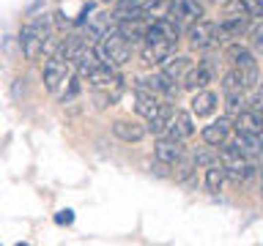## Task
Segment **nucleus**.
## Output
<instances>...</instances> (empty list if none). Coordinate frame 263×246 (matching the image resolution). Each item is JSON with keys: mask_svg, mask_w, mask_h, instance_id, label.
<instances>
[{"mask_svg": "<svg viewBox=\"0 0 263 246\" xmlns=\"http://www.w3.org/2000/svg\"><path fill=\"white\" fill-rule=\"evenodd\" d=\"M52 33H55V25H52V16L49 14H39L30 22H25L20 30V47H22L25 57L28 60H39L47 52L49 41H52Z\"/></svg>", "mask_w": 263, "mask_h": 246, "instance_id": "nucleus-1", "label": "nucleus"}, {"mask_svg": "<svg viewBox=\"0 0 263 246\" xmlns=\"http://www.w3.org/2000/svg\"><path fill=\"white\" fill-rule=\"evenodd\" d=\"M96 57L102 66H110V69H121V66L129 63L132 57V44L126 38L118 36V30H107V36L96 44Z\"/></svg>", "mask_w": 263, "mask_h": 246, "instance_id": "nucleus-2", "label": "nucleus"}, {"mask_svg": "<svg viewBox=\"0 0 263 246\" xmlns=\"http://www.w3.org/2000/svg\"><path fill=\"white\" fill-rule=\"evenodd\" d=\"M71 74H74L71 63L61 60L58 55H49L47 60H44V85H47L49 93H58V90L63 88V82L69 79Z\"/></svg>", "mask_w": 263, "mask_h": 246, "instance_id": "nucleus-3", "label": "nucleus"}, {"mask_svg": "<svg viewBox=\"0 0 263 246\" xmlns=\"http://www.w3.org/2000/svg\"><path fill=\"white\" fill-rule=\"evenodd\" d=\"M250 33V16L241 14H228L225 19L217 25V44H230L233 38H241Z\"/></svg>", "mask_w": 263, "mask_h": 246, "instance_id": "nucleus-4", "label": "nucleus"}, {"mask_svg": "<svg viewBox=\"0 0 263 246\" xmlns=\"http://www.w3.org/2000/svg\"><path fill=\"white\" fill-rule=\"evenodd\" d=\"M255 85H258V63L244 66V69L233 66V69L222 77V90H247V88H255Z\"/></svg>", "mask_w": 263, "mask_h": 246, "instance_id": "nucleus-5", "label": "nucleus"}, {"mask_svg": "<svg viewBox=\"0 0 263 246\" xmlns=\"http://www.w3.org/2000/svg\"><path fill=\"white\" fill-rule=\"evenodd\" d=\"M186 38H189V47H192V49H209V47H214V44H217V22H205V19L192 22Z\"/></svg>", "mask_w": 263, "mask_h": 246, "instance_id": "nucleus-6", "label": "nucleus"}, {"mask_svg": "<svg viewBox=\"0 0 263 246\" xmlns=\"http://www.w3.org/2000/svg\"><path fill=\"white\" fill-rule=\"evenodd\" d=\"M85 79H88V85L93 88V90H110V88H123L121 82L123 77L115 69H110V66H96L90 74H85Z\"/></svg>", "mask_w": 263, "mask_h": 246, "instance_id": "nucleus-7", "label": "nucleus"}, {"mask_svg": "<svg viewBox=\"0 0 263 246\" xmlns=\"http://www.w3.org/2000/svg\"><path fill=\"white\" fill-rule=\"evenodd\" d=\"M225 145H230L236 153H241L244 159L258 161L263 156V134H236L233 142H225Z\"/></svg>", "mask_w": 263, "mask_h": 246, "instance_id": "nucleus-8", "label": "nucleus"}, {"mask_svg": "<svg viewBox=\"0 0 263 246\" xmlns=\"http://www.w3.org/2000/svg\"><path fill=\"white\" fill-rule=\"evenodd\" d=\"M230 131H233V120H230V118H219V120L209 123V126H203L200 137H203V142H205V145L219 148V145H225V142H228Z\"/></svg>", "mask_w": 263, "mask_h": 246, "instance_id": "nucleus-9", "label": "nucleus"}, {"mask_svg": "<svg viewBox=\"0 0 263 246\" xmlns=\"http://www.w3.org/2000/svg\"><path fill=\"white\" fill-rule=\"evenodd\" d=\"M164 131H167V137H170V139H181V142H184L186 137H192V134H195L192 112H186V110H176Z\"/></svg>", "mask_w": 263, "mask_h": 246, "instance_id": "nucleus-10", "label": "nucleus"}, {"mask_svg": "<svg viewBox=\"0 0 263 246\" xmlns=\"http://www.w3.org/2000/svg\"><path fill=\"white\" fill-rule=\"evenodd\" d=\"M140 85L148 88V90H154V93H162V96H167V98H178L181 90L176 88V79H170L167 74H162V71H156V74H148V77L140 79Z\"/></svg>", "mask_w": 263, "mask_h": 246, "instance_id": "nucleus-11", "label": "nucleus"}, {"mask_svg": "<svg viewBox=\"0 0 263 246\" xmlns=\"http://www.w3.org/2000/svg\"><path fill=\"white\" fill-rule=\"evenodd\" d=\"M233 129L238 134H263V115L244 107L238 115H233Z\"/></svg>", "mask_w": 263, "mask_h": 246, "instance_id": "nucleus-12", "label": "nucleus"}, {"mask_svg": "<svg viewBox=\"0 0 263 246\" xmlns=\"http://www.w3.org/2000/svg\"><path fill=\"white\" fill-rule=\"evenodd\" d=\"M181 79H184V82H181V88H184V90H200V88H205L214 79V66L200 63L197 69L192 66V69H189Z\"/></svg>", "mask_w": 263, "mask_h": 246, "instance_id": "nucleus-13", "label": "nucleus"}, {"mask_svg": "<svg viewBox=\"0 0 263 246\" xmlns=\"http://www.w3.org/2000/svg\"><path fill=\"white\" fill-rule=\"evenodd\" d=\"M186 153V148H184V142H181V139H170V137H164V139H159V142H156V148H154V156L159 161H164V164H176L181 156Z\"/></svg>", "mask_w": 263, "mask_h": 246, "instance_id": "nucleus-14", "label": "nucleus"}, {"mask_svg": "<svg viewBox=\"0 0 263 246\" xmlns=\"http://www.w3.org/2000/svg\"><path fill=\"white\" fill-rule=\"evenodd\" d=\"M145 41H178V25L170 19H154L145 28Z\"/></svg>", "mask_w": 263, "mask_h": 246, "instance_id": "nucleus-15", "label": "nucleus"}, {"mask_svg": "<svg viewBox=\"0 0 263 246\" xmlns=\"http://www.w3.org/2000/svg\"><path fill=\"white\" fill-rule=\"evenodd\" d=\"M176 52V41H145L143 47V60L148 66H159L167 55Z\"/></svg>", "mask_w": 263, "mask_h": 246, "instance_id": "nucleus-16", "label": "nucleus"}, {"mask_svg": "<svg viewBox=\"0 0 263 246\" xmlns=\"http://www.w3.org/2000/svg\"><path fill=\"white\" fill-rule=\"evenodd\" d=\"M217 101H219V96L214 93V90L200 88L192 96V115H197V118H209V115L217 110Z\"/></svg>", "mask_w": 263, "mask_h": 246, "instance_id": "nucleus-17", "label": "nucleus"}, {"mask_svg": "<svg viewBox=\"0 0 263 246\" xmlns=\"http://www.w3.org/2000/svg\"><path fill=\"white\" fill-rule=\"evenodd\" d=\"M159 66H162V74H167L170 79H181L192 69V57L189 55H167Z\"/></svg>", "mask_w": 263, "mask_h": 246, "instance_id": "nucleus-18", "label": "nucleus"}, {"mask_svg": "<svg viewBox=\"0 0 263 246\" xmlns=\"http://www.w3.org/2000/svg\"><path fill=\"white\" fill-rule=\"evenodd\" d=\"M156 107H159V98H156V93L140 85V88L135 90V110H137V115H143V118L148 120V118L156 112Z\"/></svg>", "mask_w": 263, "mask_h": 246, "instance_id": "nucleus-19", "label": "nucleus"}, {"mask_svg": "<svg viewBox=\"0 0 263 246\" xmlns=\"http://www.w3.org/2000/svg\"><path fill=\"white\" fill-rule=\"evenodd\" d=\"M112 134L123 139V142H140L145 137V129L137 120H115L112 123Z\"/></svg>", "mask_w": 263, "mask_h": 246, "instance_id": "nucleus-20", "label": "nucleus"}, {"mask_svg": "<svg viewBox=\"0 0 263 246\" xmlns=\"http://www.w3.org/2000/svg\"><path fill=\"white\" fill-rule=\"evenodd\" d=\"M112 14H99L93 16V19L88 22V28H85V41H102L107 36V30H112L115 25H112Z\"/></svg>", "mask_w": 263, "mask_h": 246, "instance_id": "nucleus-21", "label": "nucleus"}, {"mask_svg": "<svg viewBox=\"0 0 263 246\" xmlns=\"http://www.w3.org/2000/svg\"><path fill=\"white\" fill-rule=\"evenodd\" d=\"M170 118H173V104H167V101H159V107H156V112L151 115V118H148V126H145V131H151V134H162V131L167 129Z\"/></svg>", "mask_w": 263, "mask_h": 246, "instance_id": "nucleus-22", "label": "nucleus"}, {"mask_svg": "<svg viewBox=\"0 0 263 246\" xmlns=\"http://www.w3.org/2000/svg\"><path fill=\"white\" fill-rule=\"evenodd\" d=\"M225 180H228V175H225V167H222L219 159L205 167V189H209L211 194L222 192V183H225Z\"/></svg>", "mask_w": 263, "mask_h": 246, "instance_id": "nucleus-23", "label": "nucleus"}, {"mask_svg": "<svg viewBox=\"0 0 263 246\" xmlns=\"http://www.w3.org/2000/svg\"><path fill=\"white\" fill-rule=\"evenodd\" d=\"M225 57L230 66H238V69H244V66H255V57H252V49H247L241 44H230L225 49Z\"/></svg>", "mask_w": 263, "mask_h": 246, "instance_id": "nucleus-24", "label": "nucleus"}, {"mask_svg": "<svg viewBox=\"0 0 263 246\" xmlns=\"http://www.w3.org/2000/svg\"><path fill=\"white\" fill-rule=\"evenodd\" d=\"M225 110H228V115L233 118V115H238L247 107V98H244V90H225Z\"/></svg>", "mask_w": 263, "mask_h": 246, "instance_id": "nucleus-25", "label": "nucleus"}, {"mask_svg": "<svg viewBox=\"0 0 263 246\" xmlns=\"http://www.w3.org/2000/svg\"><path fill=\"white\" fill-rule=\"evenodd\" d=\"M173 167H176V170H173L170 175L176 178V180H186V178H189V175H192V172L197 170V167H195V161H192V156H189V153L181 156V159H178L176 164H173Z\"/></svg>", "mask_w": 263, "mask_h": 246, "instance_id": "nucleus-26", "label": "nucleus"}, {"mask_svg": "<svg viewBox=\"0 0 263 246\" xmlns=\"http://www.w3.org/2000/svg\"><path fill=\"white\" fill-rule=\"evenodd\" d=\"M189 156H192L195 167H209L211 161H217V153L211 151V145H209V148H195V151L189 153Z\"/></svg>", "mask_w": 263, "mask_h": 246, "instance_id": "nucleus-27", "label": "nucleus"}, {"mask_svg": "<svg viewBox=\"0 0 263 246\" xmlns=\"http://www.w3.org/2000/svg\"><path fill=\"white\" fill-rule=\"evenodd\" d=\"M250 47L255 49V52H263V22L250 28Z\"/></svg>", "mask_w": 263, "mask_h": 246, "instance_id": "nucleus-28", "label": "nucleus"}, {"mask_svg": "<svg viewBox=\"0 0 263 246\" xmlns=\"http://www.w3.org/2000/svg\"><path fill=\"white\" fill-rule=\"evenodd\" d=\"M71 221H74V211L71 208H63V211L55 213V224H71Z\"/></svg>", "mask_w": 263, "mask_h": 246, "instance_id": "nucleus-29", "label": "nucleus"}, {"mask_svg": "<svg viewBox=\"0 0 263 246\" xmlns=\"http://www.w3.org/2000/svg\"><path fill=\"white\" fill-rule=\"evenodd\" d=\"M151 170L156 172V175H162V178H170V164H164V161H159V159L151 164Z\"/></svg>", "mask_w": 263, "mask_h": 246, "instance_id": "nucleus-30", "label": "nucleus"}, {"mask_svg": "<svg viewBox=\"0 0 263 246\" xmlns=\"http://www.w3.org/2000/svg\"><path fill=\"white\" fill-rule=\"evenodd\" d=\"M250 110H252V112H258V115H263V90H258V93H255Z\"/></svg>", "mask_w": 263, "mask_h": 246, "instance_id": "nucleus-31", "label": "nucleus"}, {"mask_svg": "<svg viewBox=\"0 0 263 246\" xmlns=\"http://www.w3.org/2000/svg\"><path fill=\"white\" fill-rule=\"evenodd\" d=\"M260 200H263V183H260Z\"/></svg>", "mask_w": 263, "mask_h": 246, "instance_id": "nucleus-32", "label": "nucleus"}, {"mask_svg": "<svg viewBox=\"0 0 263 246\" xmlns=\"http://www.w3.org/2000/svg\"><path fill=\"white\" fill-rule=\"evenodd\" d=\"M211 3H219V0H211Z\"/></svg>", "mask_w": 263, "mask_h": 246, "instance_id": "nucleus-33", "label": "nucleus"}]
</instances>
